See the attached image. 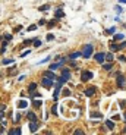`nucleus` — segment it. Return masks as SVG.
Segmentation results:
<instances>
[{"mask_svg": "<svg viewBox=\"0 0 126 135\" xmlns=\"http://www.w3.org/2000/svg\"><path fill=\"white\" fill-rule=\"evenodd\" d=\"M60 78H62L63 81H69V79H70V70L66 69V68H63L62 69V76H60Z\"/></svg>", "mask_w": 126, "mask_h": 135, "instance_id": "obj_5", "label": "nucleus"}, {"mask_svg": "<svg viewBox=\"0 0 126 135\" xmlns=\"http://www.w3.org/2000/svg\"><path fill=\"white\" fill-rule=\"evenodd\" d=\"M91 116H93V118H95V119H101V118H103L100 113H91Z\"/></svg>", "mask_w": 126, "mask_h": 135, "instance_id": "obj_29", "label": "nucleus"}, {"mask_svg": "<svg viewBox=\"0 0 126 135\" xmlns=\"http://www.w3.org/2000/svg\"><path fill=\"white\" fill-rule=\"evenodd\" d=\"M103 69H104V70H111V62L104 63V65H103Z\"/></svg>", "mask_w": 126, "mask_h": 135, "instance_id": "obj_23", "label": "nucleus"}, {"mask_svg": "<svg viewBox=\"0 0 126 135\" xmlns=\"http://www.w3.org/2000/svg\"><path fill=\"white\" fill-rule=\"evenodd\" d=\"M38 25H46V21H44V19H41V21L38 22Z\"/></svg>", "mask_w": 126, "mask_h": 135, "instance_id": "obj_43", "label": "nucleus"}, {"mask_svg": "<svg viewBox=\"0 0 126 135\" xmlns=\"http://www.w3.org/2000/svg\"><path fill=\"white\" fill-rule=\"evenodd\" d=\"M50 59H51V57H46V59H43V60H41V63H46V62H48Z\"/></svg>", "mask_w": 126, "mask_h": 135, "instance_id": "obj_42", "label": "nucleus"}, {"mask_svg": "<svg viewBox=\"0 0 126 135\" xmlns=\"http://www.w3.org/2000/svg\"><path fill=\"white\" fill-rule=\"evenodd\" d=\"M106 126H107L109 129H114V122H111V120H107V122H106Z\"/></svg>", "mask_w": 126, "mask_h": 135, "instance_id": "obj_21", "label": "nucleus"}, {"mask_svg": "<svg viewBox=\"0 0 126 135\" xmlns=\"http://www.w3.org/2000/svg\"><path fill=\"white\" fill-rule=\"evenodd\" d=\"M30 54V50L28 51H24V53H21V57H24V56H28Z\"/></svg>", "mask_w": 126, "mask_h": 135, "instance_id": "obj_41", "label": "nucleus"}, {"mask_svg": "<svg viewBox=\"0 0 126 135\" xmlns=\"http://www.w3.org/2000/svg\"><path fill=\"white\" fill-rule=\"evenodd\" d=\"M32 43H34V47H41V40H38V38H35V40H34Z\"/></svg>", "mask_w": 126, "mask_h": 135, "instance_id": "obj_24", "label": "nucleus"}, {"mask_svg": "<svg viewBox=\"0 0 126 135\" xmlns=\"http://www.w3.org/2000/svg\"><path fill=\"white\" fill-rule=\"evenodd\" d=\"M116 10H117V13H122V12H123V9H122L120 6H116Z\"/></svg>", "mask_w": 126, "mask_h": 135, "instance_id": "obj_38", "label": "nucleus"}, {"mask_svg": "<svg viewBox=\"0 0 126 135\" xmlns=\"http://www.w3.org/2000/svg\"><path fill=\"white\" fill-rule=\"evenodd\" d=\"M119 1H120V3H126V0H119Z\"/></svg>", "mask_w": 126, "mask_h": 135, "instance_id": "obj_47", "label": "nucleus"}, {"mask_svg": "<svg viewBox=\"0 0 126 135\" xmlns=\"http://www.w3.org/2000/svg\"><path fill=\"white\" fill-rule=\"evenodd\" d=\"M116 82H117V87H119V88H125L126 78L122 75V73H117V79H116Z\"/></svg>", "mask_w": 126, "mask_h": 135, "instance_id": "obj_2", "label": "nucleus"}, {"mask_svg": "<svg viewBox=\"0 0 126 135\" xmlns=\"http://www.w3.org/2000/svg\"><path fill=\"white\" fill-rule=\"evenodd\" d=\"M95 91H97V88H95V87H88V88L85 90V93H84V94H85L87 97H93V96L95 94Z\"/></svg>", "mask_w": 126, "mask_h": 135, "instance_id": "obj_6", "label": "nucleus"}, {"mask_svg": "<svg viewBox=\"0 0 126 135\" xmlns=\"http://www.w3.org/2000/svg\"><path fill=\"white\" fill-rule=\"evenodd\" d=\"M15 63V59H3V65H10Z\"/></svg>", "mask_w": 126, "mask_h": 135, "instance_id": "obj_20", "label": "nucleus"}, {"mask_svg": "<svg viewBox=\"0 0 126 135\" xmlns=\"http://www.w3.org/2000/svg\"><path fill=\"white\" fill-rule=\"evenodd\" d=\"M62 66V63H60V62H59V63H54V65H51V66H50V70H54V69H57V68H60Z\"/></svg>", "mask_w": 126, "mask_h": 135, "instance_id": "obj_26", "label": "nucleus"}, {"mask_svg": "<svg viewBox=\"0 0 126 135\" xmlns=\"http://www.w3.org/2000/svg\"><path fill=\"white\" fill-rule=\"evenodd\" d=\"M94 75H93V72H90V70H84L82 72V75H81V81L82 82H87L88 79H91Z\"/></svg>", "mask_w": 126, "mask_h": 135, "instance_id": "obj_4", "label": "nucleus"}, {"mask_svg": "<svg viewBox=\"0 0 126 135\" xmlns=\"http://www.w3.org/2000/svg\"><path fill=\"white\" fill-rule=\"evenodd\" d=\"M75 135H84V131H81V129H75Z\"/></svg>", "mask_w": 126, "mask_h": 135, "instance_id": "obj_32", "label": "nucleus"}, {"mask_svg": "<svg viewBox=\"0 0 126 135\" xmlns=\"http://www.w3.org/2000/svg\"><path fill=\"white\" fill-rule=\"evenodd\" d=\"M44 76H47V78H51V79H56V75H54V73H53V70H50V69L44 72Z\"/></svg>", "mask_w": 126, "mask_h": 135, "instance_id": "obj_10", "label": "nucleus"}, {"mask_svg": "<svg viewBox=\"0 0 126 135\" xmlns=\"http://www.w3.org/2000/svg\"><path fill=\"white\" fill-rule=\"evenodd\" d=\"M113 119H114V120H119V119H120V116H119V115H114V116H113Z\"/></svg>", "mask_w": 126, "mask_h": 135, "instance_id": "obj_45", "label": "nucleus"}, {"mask_svg": "<svg viewBox=\"0 0 126 135\" xmlns=\"http://www.w3.org/2000/svg\"><path fill=\"white\" fill-rule=\"evenodd\" d=\"M27 106H28V101H25V100H22V101L18 103V107H19V109H25Z\"/></svg>", "mask_w": 126, "mask_h": 135, "instance_id": "obj_12", "label": "nucleus"}, {"mask_svg": "<svg viewBox=\"0 0 126 135\" xmlns=\"http://www.w3.org/2000/svg\"><path fill=\"white\" fill-rule=\"evenodd\" d=\"M35 30H37V25H31V27H28L27 31H35Z\"/></svg>", "mask_w": 126, "mask_h": 135, "instance_id": "obj_33", "label": "nucleus"}, {"mask_svg": "<svg viewBox=\"0 0 126 135\" xmlns=\"http://www.w3.org/2000/svg\"><path fill=\"white\" fill-rule=\"evenodd\" d=\"M54 25H56V21H50L48 22V28H53Z\"/></svg>", "mask_w": 126, "mask_h": 135, "instance_id": "obj_34", "label": "nucleus"}, {"mask_svg": "<svg viewBox=\"0 0 126 135\" xmlns=\"http://www.w3.org/2000/svg\"><path fill=\"white\" fill-rule=\"evenodd\" d=\"M6 47H7V41H3L1 49H0V53H4V51H6Z\"/></svg>", "mask_w": 126, "mask_h": 135, "instance_id": "obj_25", "label": "nucleus"}, {"mask_svg": "<svg viewBox=\"0 0 126 135\" xmlns=\"http://www.w3.org/2000/svg\"><path fill=\"white\" fill-rule=\"evenodd\" d=\"M27 118L30 119L31 122H34V120H37V116H35V113H32V112H30V113H28V116H27Z\"/></svg>", "mask_w": 126, "mask_h": 135, "instance_id": "obj_16", "label": "nucleus"}, {"mask_svg": "<svg viewBox=\"0 0 126 135\" xmlns=\"http://www.w3.org/2000/svg\"><path fill=\"white\" fill-rule=\"evenodd\" d=\"M117 59H119V62H123V63H126V56H119Z\"/></svg>", "mask_w": 126, "mask_h": 135, "instance_id": "obj_30", "label": "nucleus"}, {"mask_svg": "<svg viewBox=\"0 0 126 135\" xmlns=\"http://www.w3.org/2000/svg\"><path fill=\"white\" fill-rule=\"evenodd\" d=\"M119 46H120V49H123V47H126V41H125V43H122V44H119Z\"/></svg>", "mask_w": 126, "mask_h": 135, "instance_id": "obj_46", "label": "nucleus"}, {"mask_svg": "<svg viewBox=\"0 0 126 135\" xmlns=\"http://www.w3.org/2000/svg\"><path fill=\"white\" fill-rule=\"evenodd\" d=\"M9 135H21V128H15V129H10Z\"/></svg>", "mask_w": 126, "mask_h": 135, "instance_id": "obj_11", "label": "nucleus"}, {"mask_svg": "<svg viewBox=\"0 0 126 135\" xmlns=\"http://www.w3.org/2000/svg\"><path fill=\"white\" fill-rule=\"evenodd\" d=\"M3 118H4V110H0V123L3 122Z\"/></svg>", "mask_w": 126, "mask_h": 135, "instance_id": "obj_31", "label": "nucleus"}, {"mask_svg": "<svg viewBox=\"0 0 126 135\" xmlns=\"http://www.w3.org/2000/svg\"><path fill=\"white\" fill-rule=\"evenodd\" d=\"M48 9H50V6H48V4H44V6H41L38 10H40V12H46V10H48Z\"/></svg>", "mask_w": 126, "mask_h": 135, "instance_id": "obj_27", "label": "nucleus"}, {"mask_svg": "<svg viewBox=\"0 0 126 135\" xmlns=\"http://www.w3.org/2000/svg\"><path fill=\"white\" fill-rule=\"evenodd\" d=\"M4 38H6V41H10V40H12V35H10V34H6Z\"/></svg>", "mask_w": 126, "mask_h": 135, "instance_id": "obj_35", "label": "nucleus"}, {"mask_svg": "<svg viewBox=\"0 0 126 135\" xmlns=\"http://www.w3.org/2000/svg\"><path fill=\"white\" fill-rule=\"evenodd\" d=\"M51 112H53V115H57V107L53 106V107H51Z\"/></svg>", "mask_w": 126, "mask_h": 135, "instance_id": "obj_36", "label": "nucleus"}, {"mask_svg": "<svg viewBox=\"0 0 126 135\" xmlns=\"http://www.w3.org/2000/svg\"><path fill=\"white\" fill-rule=\"evenodd\" d=\"M104 60H107V62H111L113 60V53H109V54H104Z\"/></svg>", "mask_w": 126, "mask_h": 135, "instance_id": "obj_17", "label": "nucleus"}, {"mask_svg": "<svg viewBox=\"0 0 126 135\" xmlns=\"http://www.w3.org/2000/svg\"><path fill=\"white\" fill-rule=\"evenodd\" d=\"M41 84H43V87H46V88H51V87L54 85V79L44 76V78H43V81H41Z\"/></svg>", "mask_w": 126, "mask_h": 135, "instance_id": "obj_3", "label": "nucleus"}, {"mask_svg": "<svg viewBox=\"0 0 126 135\" xmlns=\"http://www.w3.org/2000/svg\"><path fill=\"white\" fill-rule=\"evenodd\" d=\"M62 82H57L56 85V90H54V100H57V97H59V94H60V88H62Z\"/></svg>", "mask_w": 126, "mask_h": 135, "instance_id": "obj_7", "label": "nucleus"}, {"mask_svg": "<svg viewBox=\"0 0 126 135\" xmlns=\"http://www.w3.org/2000/svg\"><path fill=\"white\" fill-rule=\"evenodd\" d=\"M79 56H81V53H79V51H75V53H70V56H69V59H72V60H75V59H78Z\"/></svg>", "mask_w": 126, "mask_h": 135, "instance_id": "obj_14", "label": "nucleus"}, {"mask_svg": "<svg viewBox=\"0 0 126 135\" xmlns=\"http://www.w3.org/2000/svg\"><path fill=\"white\" fill-rule=\"evenodd\" d=\"M41 104H43V103H41V100H40V101H38V100H35L34 103H32V106H34L35 109H40V107H41Z\"/></svg>", "mask_w": 126, "mask_h": 135, "instance_id": "obj_22", "label": "nucleus"}, {"mask_svg": "<svg viewBox=\"0 0 126 135\" xmlns=\"http://www.w3.org/2000/svg\"><path fill=\"white\" fill-rule=\"evenodd\" d=\"M123 38H125L123 34H116V35H114V41H122Z\"/></svg>", "mask_w": 126, "mask_h": 135, "instance_id": "obj_15", "label": "nucleus"}, {"mask_svg": "<svg viewBox=\"0 0 126 135\" xmlns=\"http://www.w3.org/2000/svg\"><path fill=\"white\" fill-rule=\"evenodd\" d=\"M35 88H37V84H35V82H31V84L28 85V91H35Z\"/></svg>", "mask_w": 126, "mask_h": 135, "instance_id": "obj_19", "label": "nucleus"}, {"mask_svg": "<svg viewBox=\"0 0 126 135\" xmlns=\"http://www.w3.org/2000/svg\"><path fill=\"white\" fill-rule=\"evenodd\" d=\"M47 40H48V41L54 40V35H53V34H48V35H47Z\"/></svg>", "mask_w": 126, "mask_h": 135, "instance_id": "obj_37", "label": "nucleus"}, {"mask_svg": "<svg viewBox=\"0 0 126 135\" xmlns=\"http://www.w3.org/2000/svg\"><path fill=\"white\" fill-rule=\"evenodd\" d=\"M114 33V28H110V30H107V34H113Z\"/></svg>", "mask_w": 126, "mask_h": 135, "instance_id": "obj_44", "label": "nucleus"}, {"mask_svg": "<svg viewBox=\"0 0 126 135\" xmlns=\"http://www.w3.org/2000/svg\"><path fill=\"white\" fill-rule=\"evenodd\" d=\"M31 97H32V99H35V97H40V94H38V93H34V91H32Z\"/></svg>", "mask_w": 126, "mask_h": 135, "instance_id": "obj_39", "label": "nucleus"}, {"mask_svg": "<svg viewBox=\"0 0 126 135\" xmlns=\"http://www.w3.org/2000/svg\"><path fill=\"white\" fill-rule=\"evenodd\" d=\"M117 50H120V46L119 44H111L110 46V51H117Z\"/></svg>", "mask_w": 126, "mask_h": 135, "instance_id": "obj_18", "label": "nucleus"}, {"mask_svg": "<svg viewBox=\"0 0 126 135\" xmlns=\"http://www.w3.org/2000/svg\"><path fill=\"white\" fill-rule=\"evenodd\" d=\"M94 59L98 62V63H103V62H104V53H97L94 56Z\"/></svg>", "mask_w": 126, "mask_h": 135, "instance_id": "obj_8", "label": "nucleus"}, {"mask_svg": "<svg viewBox=\"0 0 126 135\" xmlns=\"http://www.w3.org/2000/svg\"><path fill=\"white\" fill-rule=\"evenodd\" d=\"M30 129H31V132H37V129H38V123H37V120L31 122V125H30Z\"/></svg>", "mask_w": 126, "mask_h": 135, "instance_id": "obj_9", "label": "nucleus"}, {"mask_svg": "<svg viewBox=\"0 0 126 135\" xmlns=\"http://www.w3.org/2000/svg\"><path fill=\"white\" fill-rule=\"evenodd\" d=\"M13 120H15V122H19V120H21V115H16L15 118H13Z\"/></svg>", "mask_w": 126, "mask_h": 135, "instance_id": "obj_40", "label": "nucleus"}, {"mask_svg": "<svg viewBox=\"0 0 126 135\" xmlns=\"http://www.w3.org/2000/svg\"><path fill=\"white\" fill-rule=\"evenodd\" d=\"M63 96H64V97H69V96H70V91L64 88V90H63Z\"/></svg>", "mask_w": 126, "mask_h": 135, "instance_id": "obj_28", "label": "nucleus"}, {"mask_svg": "<svg viewBox=\"0 0 126 135\" xmlns=\"http://www.w3.org/2000/svg\"><path fill=\"white\" fill-rule=\"evenodd\" d=\"M93 50H94V47H93L91 44H87V46H84V49H82V53H81V56H84L85 59H88V57H91V54H93Z\"/></svg>", "mask_w": 126, "mask_h": 135, "instance_id": "obj_1", "label": "nucleus"}, {"mask_svg": "<svg viewBox=\"0 0 126 135\" xmlns=\"http://www.w3.org/2000/svg\"><path fill=\"white\" fill-rule=\"evenodd\" d=\"M64 16V12H63L62 9H57L56 10V19H59V18H63Z\"/></svg>", "mask_w": 126, "mask_h": 135, "instance_id": "obj_13", "label": "nucleus"}]
</instances>
